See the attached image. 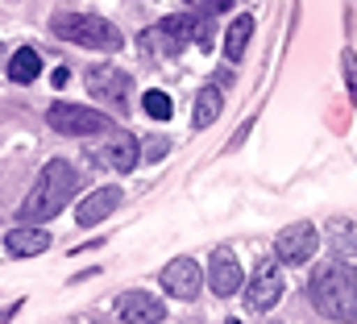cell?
Listing matches in <instances>:
<instances>
[{
    "label": "cell",
    "mask_w": 357,
    "mask_h": 324,
    "mask_svg": "<svg viewBox=\"0 0 357 324\" xmlns=\"http://www.w3.org/2000/svg\"><path fill=\"white\" fill-rule=\"evenodd\" d=\"M307 300L320 316L357 324V274L345 262H320L307 279Z\"/></svg>",
    "instance_id": "1"
},
{
    "label": "cell",
    "mask_w": 357,
    "mask_h": 324,
    "mask_svg": "<svg viewBox=\"0 0 357 324\" xmlns=\"http://www.w3.org/2000/svg\"><path fill=\"white\" fill-rule=\"evenodd\" d=\"M75 187H79V175H75L71 162L67 159L46 162V166L38 170L29 196L21 200V225H42V221H50V216H59V212L67 208V200L75 196Z\"/></svg>",
    "instance_id": "2"
},
{
    "label": "cell",
    "mask_w": 357,
    "mask_h": 324,
    "mask_svg": "<svg viewBox=\"0 0 357 324\" xmlns=\"http://www.w3.org/2000/svg\"><path fill=\"white\" fill-rule=\"evenodd\" d=\"M50 29L63 38V42H75V46H88V50H116L125 38L112 21L104 17H91V13H59L50 21Z\"/></svg>",
    "instance_id": "3"
},
{
    "label": "cell",
    "mask_w": 357,
    "mask_h": 324,
    "mask_svg": "<svg viewBox=\"0 0 357 324\" xmlns=\"http://www.w3.org/2000/svg\"><path fill=\"white\" fill-rule=\"evenodd\" d=\"M46 121H50V129H59V133H67V138H91V133H112V129H116L108 112L88 108V104H67V100L50 104Z\"/></svg>",
    "instance_id": "4"
},
{
    "label": "cell",
    "mask_w": 357,
    "mask_h": 324,
    "mask_svg": "<svg viewBox=\"0 0 357 324\" xmlns=\"http://www.w3.org/2000/svg\"><path fill=\"white\" fill-rule=\"evenodd\" d=\"M282 291H287V283H282V262L266 258V262L254 270L250 287H245V308H250V312H270V308L282 300Z\"/></svg>",
    "instance_id": "5"
},
{
    "label": "cell",
    "mask_w": 357,
    "mask_h": 324,
    "mask_svg": "<svg viewBox=\"0 0 357 324\" xmlns=\"http://www.w3.org/2000/svg\"><path fill=\"white\" fill-rule=\"evenodd\" d=\"M316 249H320V233H316V225H307V221L287 225V229L274 237V253H278V262H287V266L307 262Z\"/></svg>",
    "instance_id": "6"
},
{
    "label": "cell",
    "mask_w": 357,
    "mask_h": 324,
    "mask_svg": "<svg viewBox=\"0 0 357 324\" xmlns=\"http://www.w3.org/2000/svg\"><path fill=\"white\" fill-rule=\"evenodd\" d=\"M199 287H204V270H199V262H191V258H175V262L162 266V291H167V295H175V300H195Z\"/></svg>",
    "instance_id": "7"
},
{
    "label": "cell",
    "mask_w": 357,
    "mask_h": 324,
    "mask_svg": "<svg viewBox=\"0 0 357 324\" xmlns=\"http://www.w3.org/2000/svg\"><path fill=\"white\" fill-rule=\"evenodd\" d=\"M88 87L100 96V100H108V104H121V112L129 108V96H133V80L121 71V67H91L88 71Z\"/></svg>",
    "instance_id": "8"
},
{
    "label": "cell",
    "mask_w": 357,
    "mask_h": 324,
    "mask_svg": "<svg viewBox=\"0 0 357 324\" xmlns=\"http://www.w3.org/2000/svg\"><path fill=\"white\" fill-rule=\"evenodd\" d=\"M121 196H125V191H121V187H112V183H108V187H96L91 196H84V200H79V208H75V221H79L84 229L100 225V221H108V216L121 208Z\"/></svg>",
    "instance_id": "9"
},
{
    "label": "cell",
    "mask_w": 357,
    "mask_h": 324,
    "mask_svg": "<svg viewBox=\"0 0 357 324\" xmlns=\"http://www.w3.org/2000/svg\"><path fill=\"white\" fill-rule=\"evenodd\" d=\"M241 262L233 258V249H216L212 262H208V287L216 295H237L241 291Z\"/></svg>",
    "instance_id": "10"
},
{
    "label": "cell",
    "mask_w": 357,
    "mask_h": 324,
    "mask_svg": "<svg viewBox=\"0 0 357 324\" xmlns=\"http://www.w3.org/2000/svg\"><path fill=\"white\" fill-rule=\"evenodd\" d=\"M116 316L125 324H158L167 312H162V300H154L146 291H125V295H116Z\"/></svg>",
    "instance_id": "11"
},
{
    "label": "cell",
    "mask_w": 357,
    "mask_h": 324,
    "mask_svg": "<svg viewBox=\"0 0 357 324\" xmlns=\"http://www.w3.org/2000/svg\"><path fill=\"white\" fill-rule=\"evenodd\" d=\"M199 21L195 17H167V21H158L154 25V34L146 38L150 46H158V50H167V54H175L187 46V38H191V29H195Z\"/></svg>",
    "instance_id": "12"
},
{
    "label": "cell",
    "mask_w": 357,
    "mask_h": 324,
    "mask_svg": "<svg viewBox=\"0 0 357 324\" xmlns=\"http://www.w3.org/2000/svg\"><path fill=\"white\" fill-rule=\"evenodd\" d=\"M100 166H112V170H133L137 166V138L125 133V129H112L104 150H100Z\"/></svg>",
    "instance_id": "13"
},
{
    "label": "cell",
    "mask_w": 357,
    "mask_h": 324,
    "mask_svg": "<svg viewBox=\"0 0 357 324\" xmlns=\"http://www.w3.org/2000/svg\"><path fill=\"white\" fill-rule=\"evenodd\" d=\"M8 253L13 258H33V253H46L50 249V233L46 229H33V225H17V229H8Z\"/></svg>",
    "instance_id": "14"
},
{
    "label": "cell",
    "mask_w": 357,
    "mask_h": 324,
    "mask_svg": "<svg viewBox=\"0 0 357 324\" xmlns=\"http://www.w3.org/2000/svg\"><path fill=\"white\" fill-rule=\"evenodd\" d=\"M250 38H254V17H250V13H241V17L229 25V34H225V59H229V63H241V59H245Z\"/></svg>",
    "instance_id": "15"
},
{
    "label": "cell",
    "mask_w": 357,
    "mask_h": 324,
    "mask_svg": "<svg viewBox=\"0 0 357 324\" xmlns=\"http://www.w3.org/2000/svg\"><path fill=\"white\" fill-rule=\"evenodd\" d=\"M220 108H225V96H220V87H204V91L195 96L191 125H195V129H208V125H216V121H220Z\"/></svg>",
    "instance_id": "16"
},
{
    "label": "cell",
    "mask_w": 357,
    "mask_h": 324,
    "mask_svg": "<svg viewBox=\"0 0 357 324\" xmlns=\"http://www.w3.org/2000/svg\"><path fill=\"white\" fill-rule=\"evenodd\" d=\"M38 75H42V59H38V50L21 46V50L13 54V63H8V80L13 83H33Z\"/></svg>",
    "instance_id": "17"
},
{
    "label": "cell",
    "mask_w": 357,
    "mask_h": 324,
    "mask_svg": "<svg viewBox=\"0 0 357 324\" xmlns=\"http://www.w3.org/2000/svg\"><path fill=\"white\" fill-rule=\"evenodd\" d=\"M142 108H146V117H154V121H171V112H175V104H171L167 91H146Z\"/></svg>",
    "instance_id": "18"
},
{
    "label": "cell",
    "mask_w": 357,
    "mask_h": 324,
    "mask_svg": "<svg viewBox=\"0 0 357 324\" xmlns=\"http://www.w3.org/2000/svg\"><path fill=\"white\" fill-rule=\"evenodd\" d=\"M229 4H233V0H191V8H195L204 21H208V17H216V13H225Z\"/></svg>",
    "instance_id": "19"
},
{
    "label": "cell",
    "mask_w": 357,
    "mask_h": 324,
    "mask_svg": "<svg viewBox=\"0 0 357 324\" xmlns=\"http://www.w3.org/2000/svg\"><path fill=\"white\" fill-rule=\"evenodd\" d=\"M341 71H345V83H349V91H354V100H357V54L354 50L341 54Z\"/></svg>",
    "instance_id": "20"
},
{
    "label": "cell",
    "mask_w": 357,
    "mask_h": 324,
    "mask_svg": "<svg viewBox=\"0 0 357 324\" xmlns=\"http://www.w3.org/2000/svg\"><path fill=\"white\" fill-rule=\"evenodd\" d=\"M162 154H167V142H162V138H150V142H146V159L154 162V159H162Z\"/></svg>",
    "instance_id": "21"
},
{
    "label": "cell",
    "mask_w": 357,
    "mask_h": 324,
    "mask_svg": "<svg viewBox=\"0 0 357 324\" xmlns=\"http://www.w3.org/2000/svg\"><path fill=\"white\" fill-rule=\"evenodd\" d=\"M341 242V253H357V233H337Z\"/></svg>",
    "instance_id": "22"
},
{
    "label": "cell",
    "mask_w": 357,
    "mask_h": 324,
    "mask_svg": "<svg viewBox=\"0 0 357 324\" xmlns=\"http://www.w3.org/2000/svg\"><path fill=\"white\" fill-rule=\"evenodd\" d=\"M17 312H21V300H13L8 308H0V324H8L13 316H17Z\"/></svg>",
    "instance_id": "23"
}]
</instances>
